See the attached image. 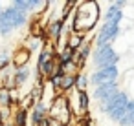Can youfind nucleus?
I'll use <instances>...</instances> for the list:
<instances>
[{
    "label": "nucleus",
    "mask_w": 134,
    "mask_h": 126,
    "mask_svg": "<svg viewBox=\"0 0 134 126\" xmlns=\"http://www.w3.org/2000/svg\"><path fill=\"white\" fill-rule=\"evenodd\" d=\"M28 59H30V53L26 51V49H22V51H19L17 55H15V66H24L26 62H28Z\"/></svg>",
    "instance_id": "1"
},
{
    "label": "nucleus",
    "mask_w": 134,
    "mask_h": 126,
    "mask_svg": "<svg viewBox=\"0 0 134 126\" xmlns=\"http://www.w3.org/2000/svg\"><path fill=\"white\" fill-rule=\"evenodd\" d=\"M74 84V77L72 75H63V84H61V88H70Z\"/></svg>",
    "instance_id": "2"
},
{
    "label": "nucleus",
    "mask_w": 134,
    "mask_h": 126,
    "mask_svg": "<svg viewBox=\"0 0 134 126\" xmlns=\"http://www.w3.org/2000/svg\"><path fill=\"white\" fill-rule=\"evenodd\" d=\"M63 62H70V59H72V48H66L64 51H63Z\"/></svg>",
    "instance_id": "3"
},
{
    "label": "nucleus",
    "mask_w": 134,
    "mask_h": 126,
    "mask_svg": "<svg viewBox=\"0 0 134 126\" xmlns=\"http://www.w3.org/2000/svg\"><path fill=\"white\" fill-rule=\"evenodd\" d=\"M24 119H26V111H19L17 113V126H24Z\"/></svg>",
    "instance_id": "4"
},
{
    "label": "nucleus",
    "mask_w": 134,
    "mask_h": 126,
    "mask_svg": "<svg viewBox=\"0 0 134 126\" xmlns=\"http://www.w3.org/2000/svg\"><path fill=\"white\" fill-rule=\"evenodd\" d=\"M79 42H81V39L75 35V37H72V40H70V46H68V48H77V46H79Z\"/></svg>",
    "instance_id": "5"
},
{
    "label": "nucleus",
    "mask_w": 134,
    "mask_h": 126,
    "mask_svg": "<svg viewBox=\"0 0 134 126\" xmlns=\"http://www.w3.org/2000/svg\"><path fill=\"white\" fill-rule=\"evenodd\" d=\"M57 31H61V22H55V24L52 26V33L57 35Z\"/></svg>",
    "instance_id": "6"
},
{
    "label": "nucleus",
    "mask_w": 134,
    "mask_h": 126,
    "mask_svg": "<svg viewBox=\"0 0 134 126\" xmlns=\"http://www.w3.org/2000/svg\"><path fill=\"white\" fill-rule=\"evenodd\" d=\"M81 104H83V108L86 106V95H85L83 91H81Z\"/></svg>",
    "instance_id": "7"
},
{
    "label": "nucleus",
    "mask_w": 134,
    "mask_h": 126,
    "mask_svg": "<svg viewBox=\"0 0 134 126\" xmlns=\"http://www.w3.org/2000/svg\"><path fill=\"white\" fill-rule=\"evenodd\" d=\"M39 122H41V126H50V122H48V121H46V119H41V121H39Z\"/></svg>",
    "instance_id": "8"
}]
</instances>
